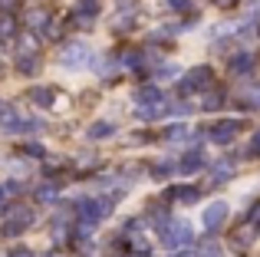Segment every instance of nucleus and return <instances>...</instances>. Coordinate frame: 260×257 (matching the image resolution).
Masks as SVG:
<instances>
[{"instance_id":"30","label":"nucleus","mask_w":260,"mask_h":257,"mask_svg":"<svg viewBox=\"0 0 260 257\" xmlns=\"http://www.w3.org/2000/svg\"><path fill=\"white\" fill-rule=\"evenodd\" d=\"M254 152H257V155H260V132H257V135H254Z\"/></svg>"},{"instance_id":"2","label":"nucleus","mask_w":260,"mask_h":257,"mask_svg":"<svg viewBox=\"0 0 260 257\" xmlns=\"http://www.w3.org/2000/svg\"><path fill=\"white\" fill-rule=\"evenodd\" d=\"M214 86V70L211 66H194L181 76V92H198V89H211Z\"/></svg>"},{"instance_id":"21","label":"nucleus","mask_w":260,"mask_h":257,"mask_svg":"<svg viewBox=\"0 0 260 257\" xmlns=\"http://www.w3.org/2000/svg\"><path fill=\"white\" fill-rule=\"evenodd\" d=\"M165 139L168 142H184V139H188V128H184V125H172L165 132Z\"/></svg>"},{"instance_id":"20","label":"nucleus","mask_w":260,"mask_h":257,"mask_svg":"<svg viewBox=\"0 0 260 257\" xmlns=\"http://www.w3.org/2000/svg\"><path fill=\"white\" fill-rule=\"evenodd\" d=\"M37 198H40V201H56V198H59V188H56V185H40Z\"/></svg>"},{"instance_id":"23","label":"nucleus","mask_w":260,"mask_h":257,"mask_svg":"<svg viewBox=\"0 0 260 257\" xmlns=\"http://www.w3.org/2000/svg\"><path fill=\"white\" fill-rule=\"evenodd\" d=\"M198 257H224V251H221L217 244H204V247H201V254H198Z\"/></svg>"},{"instance_id":"18","label":"nucleus","mask_w":260,"mask_h":257,"mask_svg":"<svg viewBox=\"0 0 260 257\" xmlns=\"http://www.w3.org/2000/svg\"><path fill=\"white\" fill-rule=\"evenodd\" d=\"M95 13H99V0H79V4H76V17L92 20Z\"/></svg>"},{"instance_id":"26","label":"nucleus","mask_w":260,"mask_h":257,"mask_svg":"<svg viewBox=\"0 0 260 257\" xmlns=\"http://www.w3.org/2000/svg\"><path fill=\"white\" fill-rule=\"evenodd\" d=\"M7 37H13V23H10V17L0 20V40H7Z\"/></svg>"},{"instance_id":"6","label":"nucleus","mask_w":260,"mask_h":257,"mask_svg":"<svg viewBox=\"0 0 260 257\" xmlns=\"http://www.w3.org/2000/svg\"><path fill=\"white\" fill-rule=\"evenodd\" d=\"M224 218H228V205H224V201H214V205H208V208H204V214H201V221H204V228H208V231H217V228H224Z\"/></svg>"},{"instance_id":"5","label":"nucleus","mask_w":260,"mask_h":257,"mask_svg":"<svg viewBox=\"0 0 260 257\" xmlns=\"http://www.w3.org/2000/svg\"><path fill=\"white\" fill-rule=\"evenodd\" d=\"M59 59H63L66 70H83V66H89V50H86L83 43H70Z\"/></svg>"},{"instance_id":"25","label":"nucleus","mask_w":260,"mask_h":257,"mask_svg":"<svg viewBox=\"0 0 260 257\" xmlns=\"http://www.w3.org/2000/svg\"><path fill=\"white\" fill-rule=\"evenodd\" d=\"M23 152H26V155H33V158H40V155H43V145H40V142H26Z\"/></svg>"},{"instance_id":"33","label":"nucleus","mask_w":260,"mask_h":257,"mask_svg":"<svg viewBox=\"0 0 260 257\" xmlns=\"http://www.w3.org/2000/svg\"><path fill=\"white\" fill-rule=\"evenodd\" d=\"M175 257H191V254H188V251H184V254H175Z\"/></svg>"},{"instance_id":"13","label":"nucleus","mask_w":260,"mask_h":257,"mask_svg":"<svg viewBox=\"0 0 260 257\" xmlns=\"http://www.w3.org/2000/svg\"><path fill=\"white\" fill-rule=\"evenodd\" d=\"M165 109H168L165 103H152V106H139V109H135V116H139L142 122H152V119H161V116H165Z\"/></svg>"},{"instance_id":"10","label":"nucleus","mask_w":260,"mask_h":257,"mask_svg":"<svg viewBox=\"0 0 260 257\" xmlns=\"http://www.w3.org/2000/svg\"><path fill=\"white\" fill-rule=\"evenodd\" d=\"M135 103L139 106H152V103H165V96H161L158 86H142V89L135 92Z\"/></svg>"},{"instance_id":"1","label":"nucleus","mask_w":260,"mask_h":257,"mask_svg":"<svg viewBox=\"0 0 260 257\" xmlns=\"http://www.w3.org/2000/svg\"><path fill=\"white\" fill-rule=\"evenodd\" d=\"M194 241V231H191L188 221H172V224L161 231V247L165 251H178V247H188Z\"/></svg>"},{"instance_id":"19","label":"nucleus","mask_w":260,"mask_h":257,"mask_svg":"<svg viewBox=\"0 0 260 257\" xmlns=\"http://www.w3.org/2000/svg\"><path fill=\"white\" fill-rule=\"evenodd\" d=\"M172 172H175L172 162H155V165H152V178H168Z\"/></svg>"},{"instance_id":"15","label":"nucleus","mask_w":260,"mask_h":257,"mask_svg":"<svg viewBox=\"0 0 260 257\" xmlns=\"http://www.w3.org/2000/svg\"><path fill=\"white\" fill-rule=\"evenodd\" d=\"M115 132V125L112 122H106V119H102V122H92L86 128V139H92V142H99V139H106V135H112Z\"/></svg>"},{"instance_id":"11","label":"nucleus","mask_w":260,"mask_h":257,"mask_svg":"<svg viewBox=\"0 0 260 257\" xmlns=\"http://www.w3.org/2000/svg\"><path fill=\"white\" fill-rule=\"evenodd\" d=\"M234 175H237V168H234V162H228V158L214 162V168H211V178L214 181H231Z\"/></svg>"},{"instance_id":"9","label":"nucleus","mask_w":260,"mask_h":257,"mask_svg":"<svg viewBox=\"0 0 260 257\" xmlns=\"http://www.w3.org/2000/svg\"><path fill=\"white\" fill-rule=\"evenodd\" d=\"M201 168H204V155H201V152L194 148V152H188V155L181 158V165H178V172H181V175H194V172H201Z\"/></svg>"},{"instance_id":"7","label":"nucleus","mask_w":260,"mask_h":257,"mask_svg":"<svg viewBox=\"0 0 260 257\" xmlns=\"http://www.w3.org/2000/svg\"><path fill=\"white\" fill-rule=\"evenodd\" d=\"M0 125H4L7 132H23V119L17 116L13 106H0Z\"/></svg>"},{"instance_id":"32","label":"nucleus","mask_w":260,"mask_h":257,"mask_svg":"<svg viewBox=\"0 0 260 257\" xmlns=\"http://www.w3.org/2000/svg\"><path fill=\"white\" fill-rule=\"evenodd\" d=\"M168 4H172V7H181V4H184V0H168Z\"/></svg>"},{"instance_id":"16","label":"nucleus","mask_w":260,"mask_h":257,"mask_svg":"<svg viewBox=\"0 0 260 257\" xmlns=\"http://www.w3.org/2000/svg\"><path fill=\"white\" fill-rule=\"evenodd\" d=\"M17 70L23 73V76H33V73L40 70V56H37V53H23L20 63H17Z\"/></svg>"},{"instance_id":"12","label":"nucleus","mask_w":260,"mask_h":257,"mask_svg":"<svg viewBox=\"0 0 260 257\" xmlns=\"http://www.w3.org/2000/svg\"><path fill=\"white\" fill-rule=\"evenodd\" d=\"M257 234H260V228L250 224V221H244V228H237V234H234V244L237 247H250V241H254Z\"/></svg>"},{"instance_id":"34","label":"nucleus","mask_w":260,"mask_h":257,"mask_svg":"<svg viewBox=\"0 0 260 257\" xmlns=\"http://www.w3.org/2000/svg\"><path fill=\"white\" fill-rule=\"evenodd\" d=\"M43 257H56V254H43Z\"/></svg>"},{"instance_id":"27","label":"nucleus","mask_w":260,"mask_h":257,"mask_svg":"<svg viewBox=\"0 0 260 257\" xmlns=\"http://www.w3.org/2000/svg\"><path fill=\"white\" fill-rule=\"evenodd\" d=\"M7 257H33V251H30V247H13Z\"/></svg>"},{"instance_id":"3","label":"nucleus","mask_w":260,"mask_h":257,"mask_svg":"<svg viewBox=\"0 0 260 257\" xmlns=\"http://www.w3.org/2000/svg\"><path fill=\"white\" fill-rule=\"evenodd\" d=\"M30 224H33V211L30 208H13L10 221H4V238H17V234H23Z\"/></svg>"},{"instance_id":"8","label":"nucleus","mask_w":260,"mask_h":257,"mask_svg":"<svg viewBox=\"0 0 260 257\" xmlns=\"http://www.w3.org/2000/svg\"><path fill=\"white\" fill-rule=\"evenodd\" d=\"M168 198L181 201V205H194V201L201 198V188H194V185H181V188H172V191H168Z\"/></svg>"},{"instance_id":"31","label":"nucleus","mask_w":260,"mask_h":257,"mask_svg":"<svg viewBox=\"0 0 260 257\" xmlns=\"http://www.w3.org/2000/svg\"><path fill=\"white\" fill-rule=\"evenodd\" d=\"M214 4H217V7H228V4H231V0H214Z\"/></svg>"},{"instance_id":"14","label":"nucleus","mask_w":260,"mask_h":257,"mask_svg":"<svg viewBox=\"0 0 260 257\" xmlns=\"http://www.w3.org/2000/svg\"><path fill=\"white\" fill-rule=\"evenodd\" d=\"M53 99H56V92L50 89V86H33L30 89V103H37V106H53Z\"/></svg>"},{"instance_id":"4","label":"nucleus","mask_w":260,"mask_h":257,"mask_svg":"<svg viewBox=\"0 0 260 257\" xmlns=\"http://www.w3.org/2000/svg\"><path fill=\"white\" fill-rule=\"evenodd\" d=\"M237 135H241V122H237V119H221V122L211 125V139H214L217 145H228Z\"/></svg>"},{"instance_id":"28","label":"nucleus","mask_w":260,"mask_h":257,"mask_svg":"<svg viewBox=\"0 0 260 257\" xmlns=\"http://www.w3.org/2000/svg\"><path fill=\"white\" fill-rule=\"evenodd\" d=\"M175 73H178V70H175V66H161V70H158V76H161V79H172V76H175Z\"/></svg>"},{"instance_id":"24","label":"nucleus","mask_w":260,"mask_h":257,"mask_svg":"<svg viewBox=\"0 0 260 257\" xmlns=\"http://www.w3.org/2000/svg\"><path fill=\"white\" fill-rule=\"evenodd\" d=\"M122 63H125V66H142V53H139V50H128Z\"/></svg>"},{"instance_id":"17","label":"nucleus","mask_w":260,"mask_h":257,"mask_svg":"<svg viewBox=\"0 0 260 257\" xmlns=\"http://www.w3.org/2000/svg\"><path fill=\"white\" fill-rule=\"evenodd\" d=\"M231 70L234 73H250L254 70V56H250V53H237V56L231 59Z\"/></svg>"},{"instance_id":"29","label":"nucleus","mask_w":260,"mask_h":257,"mask_svg":"<svg viewBox=\"0 0 260 257\" xmlns=\"http://www.w3.org/2000/svg\"><path fill=\"white\" fill-rule=\"evenodd\" d=\"M0 10H7V13L17 10V0H0Z\"/></svg>"},{"instance_id":"22","label":"nucleus","mask_w":260,"mask_h":257,"mask_svg":"<svg viewBox=\"0 0 260 257\" xmlns=\"http://www.w3.org/2000/svg\"><path fill=\"white\" fill-rule=\"evenodd\" d=\"M221 103H224L221 92H208V96H204V109H217Z\"/></svg>"}]
</instances>
